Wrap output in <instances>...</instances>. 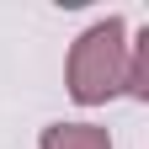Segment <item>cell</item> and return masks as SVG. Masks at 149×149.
Returning <instances> with one entry per match:
<instances>
[{
	"label": "cell",
	"instance_id": "cell-2",
	"mask_svg": "<svg viewBox=\"0 0 149 149\" xmlns=\"http://www.w3.org/2000/svg\"><path fill=\"white\" fill-rule=\"evenodd\" d=\"M37 149H112V133L101 123H48L37 133Z\"/></svg>",
	"mask_w": 149,
	"mask_h": 149
},
{
	"label": "cell",
	"instance_id": "cell-3",
	"mask_svg": "<svg viewBox=\"0 0 149 149\" xmlns=\"http://www.w3.org/2000/svg\"><path fill=\"white\" fill-rule=\"evenodd\" d=\"M123 96L149 101V27L128 32V80H123Z\"/></svg>",
	"mask_w": 149,
	"mask_h": 149
},
{
	"label": "cell",
	"instance_id": "cell-1",
	"mask_svg": "<svg viewBox=\"0 0 149 149\" xmlns=\"http://www.w3.org/2000/svg\"><path fill=\"white\" fill-rule=\"evenodd\" d=\"M128 80V22L123 16H101L69 43L64 59V91L74 107H107L123 96Z\"/></svg>",
	"mask_w": 149,
	"mask_h": 149
}]
</instances>
